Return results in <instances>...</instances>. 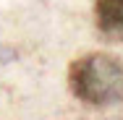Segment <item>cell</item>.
Instances as JSON below:
<instances>
[{"mask_svg":"<svg viewBox=\"0 0 123 120\" xmlns=\"http://www.w3.org/2000/svg\"><path fill=\"white\" fill-rule=\"evenodd\" d=\"M68 86L84 104L107 107L123 102V63L107 52L76 57L68 68Z\"/></svg>","mask_w":123,"mask_h":120,"instance_id":"cell-1","label":"cell"},{"mask_svg":"<svg viewBox=\"0 0 123 120\" xmlns=\"http://www.w3.org/2000/svg\"><path fill=\"white\" fill-rule=\"evenodd\" d=\"M94 24L110 39H123V0H94Z\"/></svg>","mask_w":123,"mask_h":120,"instance_id":"cell-2","label":"cell"}]
</instances>
